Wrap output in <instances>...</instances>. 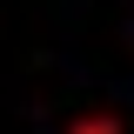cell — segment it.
I'll use <instances>...</instances> for the list:
<instances>
[{
    "label": "cell",
    "mask_w": 134,
    "mask_h": 134,
    "mask_svg": "<svg viewBox=\"0 0 134 134\" xmlns=\"http://www.w3.org/2000/svg\"><path fill=\"white\" fill-rule=\"evenodd\" d=\"M81 134H114V127H107V121H87V127H81Z\"/></svg>",
    "instance_id": "cell-1"
}]
</instances>
